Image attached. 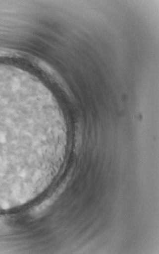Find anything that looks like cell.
I'll use <instances>...</instances> for the list:
<instances>
[{
  "label": "cell",
  "instance_id": "obj_1",
  "mask_svg": "<svg viewBox=\"0 0 159 254\" xmlns=\"http://www.w3.org/2000/svg\"><path fill=\"white\" fill-rule=\"evenodd\" d=\"M40 92L24 76L0 71V212L36 199L51 176L61 124L48 117Z\"/></svg>",
  "mask_w": 159,
  "mask_h": 254
}]
</instances>
